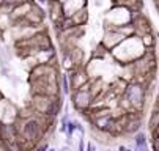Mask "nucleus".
Here are the masks:
<instances>
[{
    "instance_id": "obj_2",
    "label": "nucleus",
    "mask_w": 159,
    "mask_h": 151,
    "mask_svg": "<svg viewBox=\"0 0 159 151\" xmlns=\"http://www.w3.org/2000/svg\"><path fill=\"white\" fill-rule=\"evenodd\" d=\"M73 104H74L76 110H80L85 112L92 107L93 104V93L90 88L87 87H80V88H76L74 94H73Z\"/></svg>"
},
{
    "instance_id": "obj_11",
    "label": "nucleus",
    "mask_w": 159,
    "mask_h": 151,
    "mask_svg": "<svg viewBox=\"0 0 159 151\" xmlns=\"http://www.w3.org/2000/svg\"><path fill=\"white\" fill-rule=\"evenodd\" d=\"M158 3H159V0H158Z\"/></svg>"
},
{
    "instance_id": "obj_7",
    "label": "nucleus",
    "mask_w": 159,
    "mask_h": 151,
    "mask_svg": "<svg viewBox=\"0 0 159 151\" xmlns=\"http://www.w3.org/2000/svg\"><path fill=\"white\" fill-rule=\"evenodd\" d=\"M61 91H63L65 94H68L69 91H71V82H69V76H66V74H63V76H61Z\"/></svg>"
},
{
    "instance_id": "obj_9",
    "label": "nucleus",
    "mask_w": 159,
    "mask_h": 151,
    "mask_svg": "<svg viewBox=\"0 0 159 151\" xmlns=\"http://www.w3.org/2000/svg\"><path fill=\"white\" fill-rule=\"evenodd\" d=\"M87 150H88V151H95V150H96V146L92 143V142H88V145H87Z\"/></svg>"
},
{
    "instance_id": "obj_3",
    "label": "nucleus",
    "mask_w": 159,
    "mask_h": 151,
    "mask_svg": "<svg viewBox=\"0 0 159 151\" xmlns=\"http://www.w3.org/2000/svg\"><path fill=\"white\" fill-rule=\"evenodd\" d=\"M22 134H24V137L27 138V140H38V137H40L41 134V126L40 123H38L36 120H28L24 123V126H22Z\"/></svg>"
},
{
    "instance_id": "obj_8",
    "label": "nucleus",
    "mask_w": 159,
    "mask_h": 151,
    "mask_svg": "<svg viewBox=\"0 0 159 151\" xmlns=\"http://www.w3.org/2000/svg\"><path fill=\"white\" fill-rule=\"evenodd\" d=\"M19 2L20 0H2V3H5V5H16Z\"/></svg>"
},
{
    "instance_id": "obj_1",
    "label": "nucleus",
    "mask_w": 159,
    "mask_h": 151,
    "mask_svg": "<svg viewBox=\"0 0 159 151\" xmlns=\"http://www.w3.org/2000/svg\"><path fill=\"white\" fill-rule=\"evenodd\" d=\"M125 101L134 109H140L145 102V88L140 84H129L125 88Z\"/></svg>"
},
{
    "instance_id": "obj_10",
    "label": "nucleus",
    "mask_w": 159,
    "mask_h": 151,
    "mask_svg": "<svg viewBox=\"0 0 159 151\" xmlns=\"http://www.w3.org/2000/svg\"><path fill=\"white\" fill-rule=\"evenodd\" d=\"M38 3H46V2H48V0H36Z\"/></svg>"
},
{
    "instance_id": "obj_4",
    "label": "nucleus",
    "mask_w": 159,
    "mask_h": 151,
    "mask_svg": "<svg viewBox=\"0 0 159 151\" xmlns=\"http://www.w3.org/2000/svg\"><path fill=\"white\" fill-rule=\"evenodd\" d=\"M95 126L99 129V131L107 132V131H110V129L113 128V126H115V118L112 117V115L109 113V112H106L104 115H101V117L96 118Z\"/></svg>"
},
{
    "instance_id": "obj_6",
    "label": "nucleus",
    "mask_w": 159,
    "mask_h": 151,
    "mask_svg": "<svg viewBox=\"0 0 159 151\" xmlns=\"http://www.w3.org/2000/svg\"><path fill=\"white\" fill-rule=\"evenodd\" d=\"M139 131H140V120H139V118H135L134 121L129 120L128 124H126V132L134 134V132H139Z\"/></svg>"
},
{
    "instance_id": "obj_5",
    "label": "nucleus",
    "mask_w": 159,
    "mask_h": 151,
    "mask_svg": "<svg viewBox=\"0 0 159 151\" xmlns=\"http://www.w3.org/2000/svg\"><path fill=\"white\" fill-rule=\"evenodd\" d=\"M134 146H135V150H142V151L148 150V140H146L145 132H142V131L135 132V135H134Z\"/></svg>"
}]
</instances>
